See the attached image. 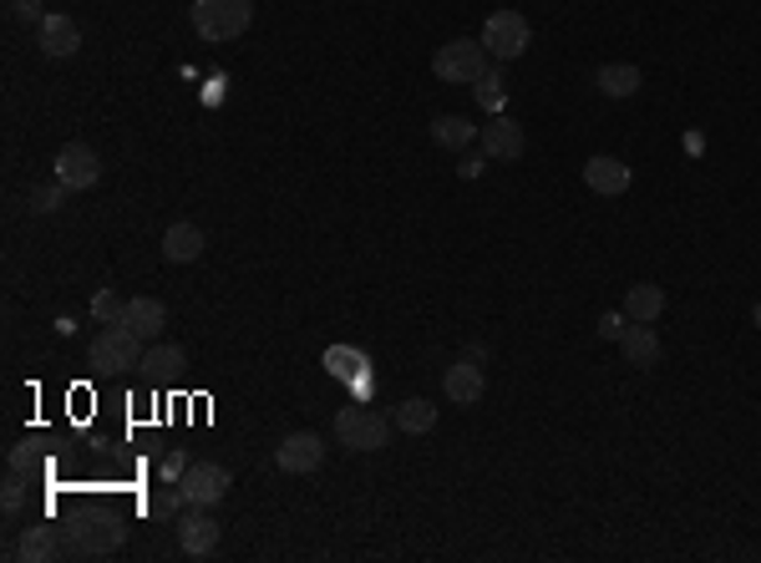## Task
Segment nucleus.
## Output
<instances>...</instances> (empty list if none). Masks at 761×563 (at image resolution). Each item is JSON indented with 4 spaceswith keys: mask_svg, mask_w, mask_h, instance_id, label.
Here are the masks:
<instances>
[{
    "mask_svg": "<svg viewBox=\"0 0 761 563\" xmlns=\"http://www.w3.org/2000/svg\"><path fill=\"white\" fill-rule=\"evenodd\" d=\"M193 37L209 41V47H229L250 31L254 21V0H193Z\"/></svg>",
    "mask_w": 761,
    "mask_h": 563,
    "instance_id": "obj_1",
    "label": "nucleus"
},
{
    "mask_svg": "<svg viewBox=\"0 0 761 563\" xmlns=\"http://www.w3.org/2000/svg\"><path fill=\"white\" fill-rule=\"evenodd\" d=\"M392 427L396 421L386 411H371V407H341L335 411V442L351 447V452H380L392 442Z\"/></svg>",
    "mask_w": 761,
    "mask_h": 563,
    "instance_id": "obj_2",
    "label": "nucleus"
},
{
    "mask_svg": "<svg viewBox=\"0 0 761 563\" xmlns=\"http://www.w3.org/2000/svg\"><path fill=\"white\" fill-rule=\"evenodd\" d=\"M148 340L132 330V325H108L102 336L92 340V350H87V360H92L97 371H138V360H143Z\"/></svg>",
    "mask_w": 761,
    "mask_h": 563,
    "instance_id": "obj_3",
    "label": "nucleus"
},
{
    "mask_svg": "<svg viewBox=\"0 0 761 563\" xmlns=\"http://www.w3.org/2000/svg\"><path fill=\"white\" fill-rule=\"evenodd\" d=\"M488 47L483 41H467V37H457V41H447V47L432 57V72H437V82H453V86H473L477 76L488 72Z\"/></svg>",
    "mask_w": 761,
    "mask_h": 563,
    "instance_id": "obj_4",
    "label": "nucleus"
},
{
    "mask_svg": "<svg viewBox=\"0 0 761 563\" xmlns=\"http://www.w3.org/2000/svg\"><path fill=\"white\" fill-rule=\"evenodd\" d=\"M122 539H128V523H122L118 513H97V518H87L82 528H72L67 553H72V559H108V553L122 549Z\"/></svg>",
    "mask_w": 761,
    "mask_h": 563,
    "instance_id": "obj_5",
    "label": "nucleus"
},
{
    "mask_svg": "<svg viewBox=\"0 0 761 563\" xmlns=\"http://www.w3.org/2000/svg\"><path fill=\"white\" fill-rule=\"evenodd\" d=\"M528 41H534V31L518 11H493L483 21V47H488L493 61H518L528 51Z\"/></svg>",
    "mask_w": 761,
    "mask_h": 563,
    "instance_id": "obj_6",
    "label": "nucleus"
},
{
    "mask_svg": "<svg viewBox=\"0 0 761 563\" xmlns=\"http://www.w3.org/2000/svg\"><path fill=\"white\" fill-rule=\"evenodd\" d=\"M183 498H189L193 508H214L229 498V488H234V478H229V468H219V462H193V468H183L179 478Z\"/></svg>",
    "mask_w": 761,
    "mask_h": 563,
    "instance_id": "obj_7",
    "label": "nucleus"
},
{
    "mask_svg": "<svg viewBox=\"0 0 761 563\" xmlns=\"http://www.w3.org/2000/svg\"><path fill=\"white\" fill-rule=\"evenodd\" d=\"M219 539H224V523H219L209 508H183L179 513V549L189 553V559H209V553L219 549Z\"/></svg>",
    "mask_w": 761,
    "mask_h": 563,
    "instance_id": "obj_8",
    "label": "nucleus"
},
{
    "mask_svg": "<svg viewBox=\"0 0 761 563\" xmlns=\"http://www.w3.org/2000/svg\"><path fill=\"white\" fill-rule=\"evenodd\" d=\"M325 462V442L315 432H290L285 442L274 447V468L290 472V478H305V472H321Z\"/></svg>",
    "mask_w": 761,
    "mask_h": 563,
    "instance_id": "obj_9",
    "label": "nucleus"
},
{
    "mask_svg": "<svg viewBox=\"0 0 761 563\" xmlns=\"http://www.w3.org/2000/svg\"><path fill=\"white\" fill-rule=\"evenodd\" d=\"M57 183H67L72 193L97 188V183H102V157H97L87 143H67L57 153Z\"/></svg>",
    "mask_w": 761,
    "mask_h": 563,
    "instance_id": "obj_10",
    "label": "nucleus"
},
{
    "mask_svg": "<svg viewBox=\"0 0 761 563\" xmlns=\"http://www.w3.org/2000/svg\"><path fill=\"white\" fill-rule=\"evenodd\" d=\"M483 391H488V381H483V360H473V356H463L457 366H447V376H442V396H447L453 407H477Z\"/></svg>",
    "mask_w": 761,
    "mask_h": 563,
    "instance_id": "obj_11",
    "label": "nucleus"
},
{
    "mask_svg": "<svg viewBox=\"0 0 761 563\" xmlns=\"http://www.w3.org/2000/svg\"><path fill=\"white\" fill-rule=\"evenodd\" d=\"M37 47L47 51L51 61H67L82 51V25L72 21V16H61V11H47V21L37 25Z\"/></svg>",
    "mask_w": 761,
    "mask_h": 563,
    "instance_id": "obj_12",
    "label": "nucleus"
},
{
    "mask_svg": "<svg viewBox=\"0 0 761 563\" xmlns=\"http://www.w3.org/2000/svg\"><path fill=\"white\" fill-rule=\"evenodd\" d=\"M477 143H483V157H498V163H518V157H524V127H518L513 117H493V122H483Z\"/></svg>",
    "mask_w": 761,
    "mask_h": 563,
    "instance_id": "obj_13",
    "label": "nucleus"
},
{
    "mask_svg": "<svg viewBox=\"0 0 761 563\" xmlns=\"http://www.w3.org/2000/svg\"><path fill=\"white\" fill-rule=\"evenodd\" d=\"M584 183L599 193V198H619V193H630V163H619L609 153H595L584 163Z\"/></svg>",
    "mask_w": 761,
    "mask_h": 563,
    "instance_id": "obj_14",
    "label": "nucleus"
},
{
    "mask_svg": "<svg viewBox=\"0 0 761 563\" xmlns=\"http://www.w3.org/2000/svg\"><path fill=\"white\" fill-rule=\"evenodd\" d=\"M61 543H57V528L51 523H37V528H26L21 543H11L6 549V559H21V563H47V559H61Z\"/></svg>",
    "mask_w": 761,
    "mask_h": 563,
    "instance_id": "obj_15",
    "label": "nucleus"
},
{
    "mask_svg": "<svg viewBox=\"0 0 761 563\" xmlns=\"http://www.w3.org/2000/svg\"><path fill=\"white\" fill-rule=\"evenodd\" d=\"M122 325H132L143 340H158L163 336V325H168V305L153 300V295H132L128 310H122Z\"/></svg>",
    "mask_w": 761,
    "mask_h": 563,
    "instance_id": "obj_16",
    "label": "nucleus"
},
{
    "mask_svg": "<svg viewBox=\"0 0 761 563\" xmlns=\"http://www.w3.org/2000/svg\"><path fill=\"white\" fill-rule=\"evenodd\" d=\"M619 350H625V360H630L635 371H655V366H660V336H655L650 325H640V320H630V330H625Z\"/></svg>",
    "mask_w": 761,
    "mask_h": 563,
    "instance_id": "obj_17",
    "label": "nucleus"
},
{
    "mask_svg": "<svg viewBox=\"0 0 761 563\" xmlns=\"http://www.w3.org/2000/svg\"><path fill=\"white\" fill-rule=\"evenodd\" d=\"M595 86H599V96L625 102V96H640L645 76H640V66H630V61H609V66H599L595 72Z\"/></svg>",
    "mask_w": 761,
    "mask_h": 563,
    "instance_id": "obj_18",
    "label": "nucleus"
},
{
    "mask_svg": "<svg viewBox=\"0 0 761 563\" xmlns=\"http://www.w3.org/2000/svg\"><path fill=\"white\" fill-rule=\"evenodd\" d=\"M619 310L630 315V320H640V325L660 320V310H666V289H660V285H630V289H625V305H619Z\"/></svg>",
    "mask_w": 761,
    "mask_h": 563,
    "instance_id": "obj_19",
    "label": "nucleus"
},
{
    "mask_svg": "<svg viewBox=\"0 0 761 563\" xmlns=\"http://www.w3.org/2000/svg\"><path fill=\"white\" fill-rule=\"evenodd\" d=\"M203 254V228L199 224H173L163 234V259L173 264H193Z\"/></svg>",
    "mask_w": 761,
    "mask_h": 563,
    "instance_id": "obj_20",
    "label": "nucleus"
},
{
    "mask_svg": "<svg viewBox=\"0 0 761 563\" xmlns=\"http://www.w3.org/2000/svg\"><path fill=\"white\" fill-rule=\"evenodd\" d=\"M183 366H189L183 346H168V340H148L143 360H138V371H143V376H179Z\"/></svg>",
    "mask_w": 761,
    "mask_h": 563,
    "instance_id": "obj_21",
    "label": "nucleus"
},
{
    "mask_svg": "<svg viewBox=\"0 0 761 563\" xmlns=\"http://www.w3.org/2000/svg\"><path fill=\"white\" fill-rule=\"evenodd\" d=\"M396 432H406V437H427L432 427H437V407H432L427 396H412V401H402L396 407Z\"/></svg>",
    "mask_w": 761,
    "mask_h": 563,
    "instance_id": "obj_22",
    "label": "nucleus"
},
{
    "mask_svg": "<svg viewBox=\"0 0 761 563\" xmlns=\"http://www.w3.org/2000/svg\"><path fill=\"white\" fill-rule=\"evenodd\" d=\"M432 143L437 147H447V153H463V147H473L477 143V122H467V117H437L432 122Z\"/></svg>",
    "mask_w": 761,
    "mask_h": 563,
    "instance_id": "obj_23",
    "label": "nucleus"
},
{
    "mask_svg": "<svg viewBox=\"0 0 761 563\" xmlns=\"http://www.w3.org/2000/svg\"><path fill=\"white\" fill-rule=\"evenodd\" d=\"M67 183H37V188L26 193V214H57L61 204H67Z\"/></svg>",
    "mask_w": 761,
    "mask_h": 563,
    "instance_id": "obj_24",
    "label": "nucleus"
},
{
    "mask_svg": "<svg viewBox=\"0 0 761 563\" xmlns=\"http://www.w3.org/2000/svg\"><path fill=\"white\" fill-rule=\"evenodd\" d=\"M0 508H6V518H21V508H26V472H6Z\"/></svg>",
    "mask_w": 761,
    "mask_h": 563,
    "instance_id": "obj_25",
    "label": "nucleus"
},
{
    "mask_svg": "<svg viewBox=\"0 0 761 563\" xmlns=\"http://www.w3.org/2000/svg\"><path fill=\"white\" fill-rule=\"evenodd\" d=\"M473 86H477V102H483L488 112H498V108H503V72H498V66H488V72L477 76Z\"/></svg>",
    "mask_w": 761,
    "mask_h": 563,
    "instance_id": "obj_26",
    "label": "nucleus"
},
{
    "mask_svg": "<svg viewBox=\"0 0 761 563\" xmlns=\"http://www.w3.org/2000/svg\"><path fill=\"white\" fill-rule=\"evenodd\" d=\"M122 310H128V300H118V289H97V295H92V315L102 325H118Z\"/></svg>",
    "mask_w": 761,
    "mask_h": 563,
    "instance_id": "obj_27",
    "label": "nucleus"
},
{
    "mask_svg": "<svg viewBox=\"0 0 761 563\" xmlns=\"http://www.w3.org/2000/svg\"><path fill=\"white\" fill-rule=\"evenodd\" d=\"M183 508H189L183 488H168V492H153V498H148V513H153V518H179Z\"/></svg>",
    "mask_w": 761,
    "mask_h": 563,
    "instance_id": "obj_28",
    "label": "nucleus"
},
{
    "mask_svg": "<svg viewBox=\"0 0 761 563\" xmlns=\"http://www.w3.org/2000/svg\"><path fill=\"white\" fill-rule=\"evenodd\" d=\"M625 330H630V315L625 310L599 315V340H625Z\"/></svg>",
    "mask_w": 761,
    "mask_h": 563,
    "instance_id": "obj_29",
    "label": "nucleus"
},
{
    "mask_svg": "<svg viewBox=\"0 0 761 563\" xmlns=\"http://www.w3.org/2000/svg\"><path fill=\"white\" fill-rule=\"evenodd\" d=\"M11 16L16 21H47V11H41V0H11Z\"/></svg>",
    "mask_w": 761,
    "mask_h": 563,
    "instance_id": "obj_30",
    "label": "nucleus"
},
{
    "mask_svg": "<svg viewBox=\"0 0 761 563\" xmlns=\"http://www.w3.org/2000/svg\"><path fill=\"white\" fill-rule=\"evenodd\" d=\"M31 462H37V457H31V442H21V447H11V452H6V468H11V472H31Z\"/></svg>",
    "mask_w": 761,
    "mask_h": 563,
    "instance_id": "obj_31",
    "label": "nucleus"
},
{
    "mask_svg": "<svg viewBox=\"0 0 761 563\" xmlns=\"http://www.w3.org/2000/svg\"><path fill=\"white\" fill-rule=\"evenodd\" d=\"M183 468H189V457L173 452V457H168V468H163V478H168V482H179V478H183Z\"/></svg>",
    "mask_w": 761,
    "mask_h": 563,
    "instance_id": "obj_32",
    "label": "nucleus"
},
{
    "mask_svg": "<svg viewBox=\"0 0 761 563\" xmlns=\"http://www.w3.org/2000/svg\"><path fill=\"white\" fill-rule=\"evenodd\" d=\"M457 173H463V178H477V173H483V157H473V153H467L463 163H457Z\"/></svg>",
    "mask_w": 761,
    "mask_h": 563,
    "instance_id": "obj_33",
    "label": "nucleus"
},
{
    "mask_svg": "<svg viewBox=\"0 0 761 563\" xmlns=\"http://www.w3.org/2000/svg\"><path fill=\"white\" fill-rule=\"evenodd\" d=\"M751 320H757V330H761V305H757V310H751Z\"/></svg>",
    "mask_w": 761,
    "mask_h": 563,
    "instance_id": "obj_34",
    "label": "nucleus"
}]
</instances>
